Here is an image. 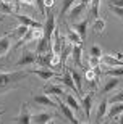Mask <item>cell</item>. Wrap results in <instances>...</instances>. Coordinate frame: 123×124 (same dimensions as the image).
Listing matches in <instances>:
<instances>
[{"label": "cell", "mask_w": 123, "mask_h": 124, "mask_svg": "<svg viewBox=\"0 0 123 124\" xmlns=\"http://www.w3.org/2000/svg\"><path fill=\"white\" fill-rule=\"evenodd\" d=\"M28 29H29L28 26H24V24H19L18 28L11 32V37H13V39H16V40H21V39L24 37V34L28 32Z\"/></svg>", "instance_id": "obj_25"}, {"label": "cell", "mask_w": 123, "mask_h": 124, "mask_svg": "<svg viewBox=\"0 0 123 124\" xmlns=\"http://www.w3.org/2000/svg\"><path fill=\"white\" fill-rule=\"evenodd\" d=\"M15 123H18V124H29V123H31V113H29V110H28L26 103L21 105L19 115L15 118Z\"/></svg>", "instance_id": "obj_7"}, {"label": "cell", "mask_w": 123, "mask_h": 124, "mask_svg": "<svg viewBox=\"0 0 123 124\" xmlns=\"http://www.w3.org/2000/svg\"><path fill=\"white\" fill-rule=\"evenodd\" d=\"M37 52H31V50H26L21 55L18 61H16V66H26V64H32V63H37Z\"/></svg>", "instance_id": "obj_4"}, {"label": "cell", "mask_w": 123, "mask_h": 124, "mask_svg": "<svg viewBox=\"0 0 123 124\" xmlns=\"http://www.w3.org/2000/svg\"><path fill=\"white\" fill-rule=\"evenodd\" d=\"M92 101H94V93H87L84 98H83V108H84V115L86 118L89 119V116H91V110H92Z\"/></svg>", "instance_id": "obj_15"}, {"label": "cell", "mask_w": 123, "mask_h": 124, "mask_svg": "<svg viewBox=\"0 0 123 124\" xmlns=\"http://www.w3.org/2000/svg\"><path fill=\"white\" fill-rule=\"evenodd\" d=\"M44 36V28H29L28 29V32L24 34V37L21 39V40L16 42V48L18 47H21L23 44H28V42H39V39Z\"/></svg>", "instance_id": "obj_2"}, {"label": "cell", "mask_w": 123, "mask_h": 124, "mask_svg": "<svg viewBox=\"0 0 123 124\" xmlns=\"http://www.w3.org/2000/svg\"><path fill=\"white\" fill-rule=\"evenodd\" d=\"M13 16L18 19L21 24L28 26V28H44V24H41L39 21H34V19H31L29 16H24V15H18V13H15Z\"/></svg>", "instance_id": "obj_8"}, {"label": "cell", "mask_w": 123, "mask_h": 124, "mask_svg": "<svg viewBox=\"0 0 123 124\" xmlns=\"http://www.w3.org/2000/svg\"><path fill=\"white\" fill-rule=\"evenodd\" d=\"M107 105H109V100H107V98H104V100L99 103V106H97V115H96V121H97V123H100V121H102V118L105 116Z\"/></svg>", "instance_id": "obj_21"}, {"label": "cell", "mask_w": 123, "mask_h": 124, "mask_svg": "<svg viewBox=\"0 0 123 124\" xmlns=\"http://www.w3.org/2000/svg\"><path fill=\"white\" fill-rule=\"evenodd\" d=\"M44 93H47V95H55V97H60V95H63V89L60 87V85H54V84H49V85H46L44 87Z\"/></svg>", "instance_id": "obj_20"}, {"label": "cell", "mask_w": 123, "mask_h": 124, "mask_svg": "<svg viewBox=\"0 0 123 124\" xmlns=\"http://www.w3.org/2000/svg\"><path fill=\"white\" fill-rule=\"evenodd\" d=\"M34 101H36V103H39V105H42V106H52V108H58V106H57V103H55V101L52 100L49 95H44V93H42V95H36V97H34Z\"/></svg>", "instance_id": "obj_16"}, {"label": "cell", "mask_w": 123, "mask_h": 124, "mask_svg": "<svg viewBox=\"0 0 123 124\" xmlns=\"http://www.w3.org/2000/svg\"><path fill=\"white\" fill-rule=\"evenodd\" d=\"M68 69H70V73H71V78H73L75 84H76V89H78V92H79V95H81V92H83V87H81V82H83V79H81V74L78 73V71H75V69H71V68H68Z\"/></svg>", "instance_id": "obj_26"}, {"label": "cell", "mask_w": 123, "mask_h": 124, "mask_svg": "<svg viewBox=\"0 0 123 124\" xmlns=\"http://www.w3.org/2000/svg\"><path fill=\"white\" fill-rule=\"evenodd\" d=\"M122 111H123V101H118V103H114V106H110L107 116H109V119H112V118H117Z\"/></svg>", "instance_id": "obj_24"}, {"label": "cell", "mask_w": 123, "mask_h": 124, "mask_svg": "<svg viewBox=\"0 0 123 124\" xmlns=\"http://www.w3.org/2000/svg\"><path fill=\"white\" fill-rule=\"evenodd\" d=\"M0 11H2V13H13V5L0 0Z\"/></svg>", "instance_id": "obj_31"}, {"label": "cell", "mask_w": 123, "mask_h": 124, "mask_svg": "<svg viewBox=\"0 0 123 124\" xmlns=\"http://www.w3.org/2000/svg\"><path fill=\"white\" fill-rule=\"evenodd\" d=\"M120 84V78H117V76H114V78H110V79H107V82H105V85L102 87V90H100V93H109V92H112L117 85Z\"/></svg>", "instance_id": "obj_17"}, {"label": "cell", "mask_w": 123, "mask_h": 124, "mask_svg": "<svg viewBox=\"0 0 123 124\" xmlns=\"http://www.w3.org/2000/svg\"><path fill=\"white\" fill-rule=\"evenodd\" d=\"M62 82H63L70 90H75V92L79 95V92H78V89H76V84H75V81H73V78H71V73H70L68 68H66V71H65L63 76H62Z\"/></svg>", "instance_id": "obj_13"}, {"label": "cell", "mask_w": 123, "mask_h": 124, "mask_svg": "<svg viewBox=\"0 0 123 124\" xmlns=\"http://www.w3.org/2000/svg\"><path fill=\"white\" fill-rule=\"evenodd\" d=\"M75 0H63V5H62V8H60V16H63V15L68 13V10L73 7Z\"/></svg>", "instance_id": "obj_28"}, {"label": "cell", "mask_w": 123, "mask_h": 124, "mask_svg": "<svg viewBox=\"0 0 123 124\" xmlns=\"http://www.w3.org/2000/svg\"><path fill=\"white\" fill-rule=\"evenodd\" d=\"M81 3L84 5V7H89V3H91V0H81Z\"/></svg>", "instance_id": "obj_38"}, {"label": "cell", "mask_w": 123, "mask_h": 124, "mask_svg": "<svg viewBox=\"0 0 123 124\" xmlns=\"http://www.w3.org/2000/svg\"><path fill=\"white\" fill-rule=\"evenodd\" d=\"M86 10H87V7H84L83 3H78V5H75V7H71V8L68 10V18H70V21H75V23H76Z\"/></svg>", "instance_id": "obj_6"}, {"label": "cell", "mask_w": 123, "mask_h": 124, "mask_svg": "<svg viewBox=\"0 0 123 124\" xmlns=\"http://www.w3.org/2000/svg\"><path fill=\"white\" fill-rule=\"evenodd\" d=\"M118 123H120V124H123V111L120 113V116H118Z\"/></svg>", "instance_id": "obj_39"}, {"label": "cell", "mask_w": 123, "mask_h": 124, "mask_svg": "<svg viewBox=\"0 0 123 124\" xmlns=\"http://www.w3.org/2000/svg\"><path fill=\"white\" fill-rule=\"evenodd\" d=\"M84 79L87 81V84L91 85L92 89L96 87V81H97V74L94 71V68H87L86 69V74H84Z\"/></svg>", "instance_id": "obj_22"}, {"label": "cell", "mask_w": 123, "mask_h": 124, "mask_svg": "<svg viewBox=\"0 0 123 124\" xmlns=\"http://www.w3.org/2000/svg\"><path fill=\"white\" fill-rule=\"evenodd\" d=\"M99 61H100V58H97V56H91V58H89V64H91L92 68H94V66H97V64H99Z\"/></svg>", "instance_id": "obj_35"}, {"label": "cell", "mask_w": 123, "mask_h": 124, "mask_svg": "<svg viewBox=\"0 0 123 124\" xmlns=\"http://www.w3.org/2000/svg\"><path fill=\"white\" fill-rule=\"evenodd\" d=\"M54 31H55V15L49 11V13H47L46 24H44V36H42V39H44L47 44H50V39L54 36Z\"/></svg>", "instance_id": "obj_3"}, {"label": "cell", "mask_w": 123, "mask_h": 124, "mask_svg": "<svg viewBox=\"0 0 123 124\" xmlns=\"http://www.w3.org/2000/svg\"><path fill=\"white\" fill-rule=\"evenodd\" d=\"M87 19H83V21H79V23H75L73 24V29L79 34V37H81V40H84L87 36Z\"/></svg>", "instance_id": "obj_14"}, {"label": "cell", "mask_w": 123, "mask_h": 124, "mask_svg": "<svg viewBox=\"0 0 123 124\" xmlns=\"http://www.w3.org/2000/svg\"><path fill=\"white\" fill-rule=\"evenodd\" d=\"M65 100H66V105H68L70 108H71V110L78 111V110H79V108H81V105L78 103V100H76V98H75L73 95H70V93H68V95H66V97H65Z\"/></svg>", "instance_id": "obj_27"}, {"label": "cell", "mask_w": 123, "mask_h": 124, "mask_svg": "<svg viewBox=\"0 0 123 124\" xmlns=\"http://www.w3.org/2000/svg\"><path fill=\"white\" fill-rule=\"evenodd\" d=\"M63 37L60 36V32H58V29L55 28V31H54V45H52V50H54V53H62V50H63Z\"/></svg>", "instance_id": "obj_10"}, {"label": "cell", "mask_w": 123, "mask_h": 124, "mask_svg": "<svg viewBox=\"0 0 123 124\" xmlns=\"http://www.w3.org/2000/svg\"><path fill=\"white\" fill-rule=\"evenodd\" d=\"M118 101H123V90L118 92L117 95H114L112 98H109V103H118Z\"/></svg>", "instance_id": "obj_34"}, {"label": "cell", "mask_w": 123, "mask_h": 124, "mask_svg": "<svg viewBox=\"0 0 123 124\" xmlns=\"http://www.w3.org/2000/svg\"><path fill=\"white\" fill-rule=\"evenodd\" d=\"M0 21H3V16H0Z\"/></svg>", "instance_id": "obj_42"}, {"label": "cell", "mask_w": 123, "mask_h": 124, "mask_svg": "<svg viewBox=\"0 0 123 124\" xmlns=\"http://www.w3.org/2000/svg\"><path fill=\"white\" fill-rule=\"evenodd\" d=\"M2 2H7V3H8V2H10V0H2Z\"/></svg>", "instance_id": "obj_41"}, {"label": "cell", "mask_w": 123, "mask_h": 124, "mask_svg": "<svg viewBox=\"0 0 123 124\" xmlns=\"http://www.w3.org/2000/svg\"><path fill=\"white\" fill-rule=\"evenodd\" d=\"M52 119H54L52 113H37V115L31 116V123H34V124H47Z\"/></svg>", "instance_id": "obj_12"}, {"label": "cell", "mask_w": 123, "mask_h": 124, "mask_svg": "<svg viewBox=\"0 0 123 124\" xmlns=\"http://www.w3.org/2000/svg\"><path fill=\"white\" fill-rule=\"evenodd\" d=\"M29 74H36L37 78H41L42 81H49L52 78H58V74L54 73L50 68H44V69H29Z\"/></svg>", "instance_id": "obj_5"}, {"label": "cell", "mask_w": 123, "mask_h": 124, "mask_svg": "<svg viewBox=\"0 0 123 124\" xmlns=\"http://www.w3.org/2000/svg\"><path fill=\"white\" fill-rule=\"evenodd\" d=\"M10 50V36H3L0 39V58L5 56Z\"/></svg>", "instance_id": "obj_23"}, {"label": "cell", "mask_w": 123, "mask_h": 124, "mask_svg": "<svg viewBox=\"0 0 123 124\" xmlns=\"http://www.w3.org/2000/svg\"><path fill=\"white\" fill-rule=\"evenodd\" d=\"M104 28H105V21L100 18H96V21H94V31L97 32V34H102L104 32Z\"/></svg>", "instance_id": "obj_29"}, {"label": "cell", "mask_w": 123, "mask_h": 124, "mask_svg": "<svg viewBox=\"0 0 123 124\" xmlns=\"http://www.w3.org/2000/svg\"><path fill=\"white\" fill-rule=\"evenodd\" d=\"M81 53H83V45H71V58H73V61L78 66H83Z\"/></svg>", "instance_id": "obj_18"}, {"label": "cell", "mask_w": 123, "mask_h": 124, "mask_svg": "<svg viewBox=\"0 0 123 124\" xmlns=\"http://www.w3.org/2000/svg\"><path fill=\"white\" fill-rule=\"evenodd\" d=\"M2 115H3V110H0V116H2Z\"/></svg>", "instance_id": "obj_40"}, {"label": "cell", "mask_w": 123, "mask_h": 124, "mask_svg": "<svg viewBox=\"0 0 123 124\" xmlns=\"http://www.w3.org/2000/svg\"><path fill=\"white\" fill-rule=\"evenodd\" d=\"M100 61L109 66V68H114V66H123V60L122 58H115L114 55H102L100 56Z\"/></svg>", "instance_id": "obj_11"}, {"label": "cell", "mask_w": 123, "mask_h": 124, "mask_svg": "<svg viewBox=\"0 0 123 124\" xmlns=\"http://www.w3.org/2000/svg\"><path fill=\"white\" fill-rule=\"evenodd\" d=\"M44 7H46L47 10H50L54 7V0H44Z\"/></svg>", "instance_id": "obj_36"}, {"label": "cell", "mask_w": 123, "mask_h": 124, "mask_svg": "<svg viewBox=\"0 0 123 124\" xmlns=\"http://www.w3.org/2000/svg\"><path fill=\"white\" fill-rule=\"evenodd\" d=\"M29 71H13V73H0V87L7 89L10 84H15L18 81H23Z\"/></svg>", "instance_id": "obj_1"}, {"label": "cell", "mask_w": 123, "mask_h": 124, "mask_svg": "<svg viewBox=\"0 0 123 124\" xmlns=\"http://www.w3.org/2000/svg\"><path fill=\"white\" fill-rule=\"evenodd\" d=\"M99 5H100V0H91V15L94 18L99 16Z\"/></svg>", "instance_id": "obj_30"}, {"label": "cell", "mask_w": 123, "mask_h": 124, "mask_svg": "<svg viewBox=\"0 0 123 124\" xmlns=\"http://www.w3.org/2000/svg\"><path fill=\"white\" fill-rule=\"evenodd\" d=\"M66 40L71 42V45H83L81 37H79V34H78V32L75 31L73 28L68 29V34H66Z\"/></svg>", "instance_id": "obj_19"}, {"label": "cell", "mask_w": 123, "mask_h": 124, "mask_svg": "<svg viewBox=\"0 0 123 124\" xmlns=\"http://www.w3.org/2000/svg\"><path fill=\"white\" fill-rule=\"evenodd\" d=\"M109 7H110V10H112L117 16H120V18L123 19V8H122V7H117V5H112V3H110Z\"/></svg>", "instance_id": "obj_32"}, {"label": "cell", "mask_w": 123, "mask_h": 124, "mask_svg": "<svg viewBox=\"0 0 123 124\" xmlns=\"http://www.w3.org/2000/svg\"><path fill=\"white\" fill-rule=\"evenodd\" d=\"M110 3L117 5V7H122V8H123V0H110Z\"/></svg>", "instance_id": "obj_37"}, {"label": "cell", "mask_w": 123, "mask_h": 124, "mask_svg": "<svg viewBox=\"0 0 123 124\" xmlns=\"http://www.w3.org/2000/svg\"><path fill=\"white\" fill-rule=\"evenodd\" d=\"M89 55L91 56H97V58H100L102 56V50H100L97 45H94V47H91V50H89Z\"/></svg>", "instance_id": "obj_33"}, {"label": "cell", "mask_w": 123, "mask_h": 124, "mask_svg": "<svg viewBox=\"0 0 123 124\" xmlns=\"http://www.w3.org/2000/svg\"><path fill=\"white\" fill-rule=\"evenodd\" d=\"M58 108L62 110L63 116H65V118H66V119H68L71 124H78V123H79V119H76V118H75L73 110H71V108H70L66 103H62V101H58Z\"/></svg>", "instance_id": "obj_9"}]
</instances>
